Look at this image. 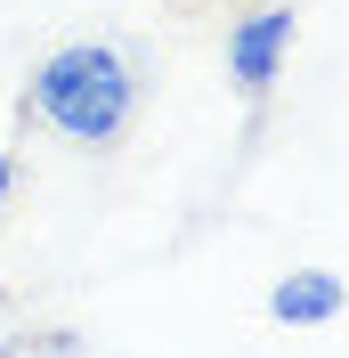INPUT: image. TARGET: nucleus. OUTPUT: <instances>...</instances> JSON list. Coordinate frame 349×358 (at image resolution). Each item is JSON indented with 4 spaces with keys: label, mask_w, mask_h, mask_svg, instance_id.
Masks as SVG:
<instances>
[{
    "label": "nucleus",
    "mask_w": 349,
    "mask_h": 358,
    "mask_svg": "<svg viewBox=\"0 0 349 358\" xmlns=\"http://www.w3.org/2000/svg\"><path fill=\"white\" fill-rule=\"evenodd\" d=\"M292 33H301V0H260V8H244L228 24V82L260 106L268 90H276L284 57H292Z\"/></svg>",
    "instance_id": "nucleus-2"
},
{
    "label": "nucleus",
    "mask_w": 349,
    "mask_h": 358,
    "mask_svg": "<svg viewBox=\"0 0 349 358\" xmlns=\"http://www.w3.org/2000/svg\"><path fill=\"white\" fill-rule=\"evenodd\" d=\"M341 301H349V285L333 277V268H292V277H276V285H268V317H276V326H292V334H301V326H333V317H341Z\"/></svg>",
    "instance_id": "nucleus-3"
},
{
    "label": "nucleus",
    "mask_w": 349,
    "mask_h": 358,
    "mask_svg": "<svg viewBox=\"0 0 349 358\" xmlns=\"http://www.w3.org/2000/svg\"><path fill=\"white\" fill-rule=\"evenodd\" d=\"M8 358H82V334H66V326H49V334H17Z\"/></svg>",
    "instance_id": "nucleus-4"
},
{
    "label": "nucleus",
    "mask_w": 349,
    "mask_h": 358,
    "mask_svg": "<svg viewBox=\"0 0 349 358\" xmlns=\"http://www.w3.org/2000/svg\"><path fill=\"white\" fill-rule=\"evenodd\" d=\"M33 114L57 122L73 147H114L138 114V73L114 41H66L33 73Z\"/></svg>",
    "instance_id": "nucleus-1"
},
{
    "label": "nucleus",
    "mask_w": 349,
    "mask_h": 358,
    "mask_svg": "<svg viewBox=\"0 0 349 358\" xmlns=\"http://www.w3.org/2000/svg\"><path fill=\"white\" fill-rule=\"evenodd\" d=\"M8 187H17V163H8V155H0V203H8Z\"/></svg>",
    "instance_id": "nucleus-5"
}]
</instances>
